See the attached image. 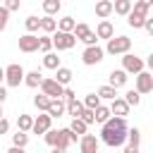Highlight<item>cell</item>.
I'll return each mask as SVG.
<instances>
[{
	"label": "cell",
	"mask_w": 153,
	"mask_h": 153,
	"mask_svg": "<svg viewBox=\"0 0 153 153\" xmlns=\"http://www.w3.org/2000/svg\"><path fill=\"white\" fill-rule=\"evenodd\" d=\"M43 74L38 72V69H33V72H26V76H24V84L29 86V88H38L41 84H43Z\"/></svg>",
	"instance_id": "obj_18"
},
{
	"label": "cell",
	"mask_w": 153,
	"mask_h": 153,
	"mask_svg": "<svg viewBox=\"0 0 153 153\" xmlns=\"http://www.w3.org/2000/svg\"><path fill=\"white\" fill-rule=\"evenodd\" d=\"M7 22H10V10H5V7L0 5V31L7 29Z\"/></svg>",
	"instance_id": "obj_38"
},
{
	"label": "cell",
	"mask_w": 153,
	"mask_h": 153,
	"mask_svg": "<svg viewBox=\"0 0 153 153\" xmlns=\"http://www.w3.org/2000/svg\"><path fill=\"white\" fill-rule=\"evenodd\" d=\"M143 67H146V62H143L141 57H136V55H131V53L122 55V69H124L127 74H141Z\"/></svg>",
	"instance_id": "obj_6"
},
{
	"label": "cell",
	"mask_w": 153,
	"mask_h": 153,
	"mask_svg": "<svg viewBox=\"0 0 153 153\" xmlns=\"http://www.w3.org/2000/svg\"><path fill=\"white\" fill-rule=\"evenodd\" d=\"M98 105H103V103H100V96H98V93H88V96L84 98V108H88V110H96Z\"/></svg>",
	"instance_id": "obj_35"
},
{
	"label": "cell",
	"mask_w": 153,
	"mask_h": 153,
	"mask_svg": "<svg viewBox=\"0 0 153 153\" xmlns=\"http://www.w3.org/2000/svg\"><path fill=\"white\" fill-rule=\"evenodd\" d=\"M69 129H72V131H74V134H76V136L81 139V136L86 134V129H88V124H86L84 120H79V117H74V120H72V124H69Z\"/></svg>",
	"instance_id": "obj_30"
},
{
	"label": "cell",
	"mask_w": 153,
	"mask_h": 153,
	"mask_svg": "<svg viewBox=\"0 0 153 153\" xmlns=\"http://www.w3.org/2000/svg\"><path fill=\"white\" fill-rule=\"evenodd\" d=\"M50 48H53V36H41V48L38 50H43V53H50Z\"/></svg>",
	"instance_id": "obj_37"
},
{
	"label": "cell",
	"mask_w": 153,
	"mask_h": 153,
	"mask_svg": "<svg viewBox=\"0 0 153 153\" xmlns=\"http://www.w3.org/2000/svg\"><path fill=\"white\" fill-rule=\"evenodd\" d=\"M93 112H96V122H98L100 127H103V124H105V122L112 117V112H110V105H98Z\"/></svg>",
	"instance_id": "obj_22"
},
{
	"label": "cell",
	"mask_w": 153,
	"mask_h": 153,
	"mask_svg": "<svg viewBox=\"0 0 153 153\" xmlns=\"http://www.w3.org/2000/svg\"><path fill=\"white\" fill-rule=\"evenodd\" d=\"M17 129H19V131H31V129H33V117L26 115V112H22V115L17 117Z\"/></svg>",
	"instance_id": "obj_23"
},
{
	"label": "cell",
	"mask_w": 153,
	"mask_h": 153,
	"mask_svg": "<svg viewBox=\"0 0 153 153\" xmlns=\"http://www.w3.org/2000/svg\"><path fill=\"white\" fill-rule=\"evenodd\" d=\"M74 29H76V19H74V17H62V19L57 22V31L74 33Z\"/></svg>",
	"instance_id": "obj_25"
},
{
	"label": "cell",
	"mask_w": 153,
	"mask_h": 153,
	"mask_svg": "<svg viewBox=\"0 0 153 153\" xmlns=\"http://www.w3.org/2000/svg\"><path fill=\"white\" fill-rule=\"evenodd\" d=\"M41 5H43V12H45L48 17H55V14L62 10V2H60V0H43Z\"/></svg>",
	"instance_id": "obj_24"
},
{
	"label": "cell",
	"mask_w": 153,
	"mask_h": 153,
	"mask_svg": "<svg viewBox=\"0 0 153 153\" xmlns=\"http://www.w3.org/2000/svg\"><path fill=\"white\" fill-rule=\"evenodd\" d=\"M74 45H76V36H74V33L55 31V36H53V48H57V50H72Z\"/></svg>",
	"instance_id": "obj_5"
},
{
	"label": "cell",
	"mask_w": 153,
	"mask_h": 153,
	"mask_svg": "<svg viewBox=\"0 0 153 153\" xmlns=\"http://www.w3.org/2000/svg\"><path fill=\"white\" fill-rule=\"evenodd\" d=\"M79 120H84L86 124H93V122H96V112H93V110H88V108H84V112H81V117H79Z\"/></svg>",
	"instance_id": "obj_39"
},
{
	"label": "cell",
	"mask_w": 153,
	"mask_h": 153,
	"mask_svg": "<svg viewBox=\"0 0 153 153\" xmlns=\"http://www.w3.org/2000/svg\"><path fill=\"white\" fill-rule=\"evenodd\" d=\"M127 143H134V146H139V143H141V131H139L136 127H131V129H129V134H127Z\"/></svg>",
	"instance_id": "obj_36"
},
{
	"label": "cell",
	"mask_w": 153,
	"mask_h": 153,
	"mask_svg": "<svg viewBox=\"0 0 153 153\" xmlns=\"http://www.w3.org/2000/svg\"><path fill=\"white\" fill-rule=\"evenodd\" d=\"M53 153H67L65 148H53Z\"/></svg>",
	"instance_id": "obj_50"
},
{
	"label": "cell",
	"mask_w": 153,
	"mask_h": 153,
	"mask_svg": "<svg viewBox=\"0 0 153 153\" xmlns=\"http://www.w3.org/2000/svg\"><path fill=\"white\" fill-rule=\"evenodd\" d=\"M146 19H148V17H143V14H139V12H134V10H131V12L127 14V24H129L131 29H143V24H146Z\"/></svg>",
	"instance_id": "obj_19"
},
{
	"label": "cell",
	"mask_w": 153,
	"mask_h": 153,
	"mask_svg": "<svg viewBox=\"0 0 153 153\" xmlns=\"http://www.w3.org/2000/svg\"><path fill=\"white\" fill-rule=\"evenodd\" d=\"M143 29H146V33H148V36H153V17H148V19H146Z\"/></svg>",
	"instance_id": "obj_44"
},
{
	"label": "cell",
	"mask_w": 153,
	"mask_h": 153,
	"mask_svg": "<svg viewBox=\"0 0 153 153\" xmlns=\"http://www.w3.org/2000/svg\"><path fill=\"white\" fill-rule=\"evenodd\" d=\"M43 67H45V69H60L62 65H60V57H57L55 53H45V55H43Z\"/></svg>",
	"instance_id": "obj_28"
},
{
	"label": "cell",
	"mask_w": 153,
	"mask_h": 153,
	"mask_svg": "<svg viewBox=\"0 0 153 153\" xmlns=\"http://www.w3.org/2000/svg\"><path fill=\"white\" fill-rule=\"evenodd\" d=\"M72 76H74V74H72L69 67H60V69H55V81L62 84V86H67V84L72 81Z\"/></svg>",
	"instance_id": "obj_21"
},
{
	"label": "cell",
	"mask_w": 153,
	"mask_h": 153,
	"mask_svg": "<svg viewBox=\"0 0 153 153\" xmlns=\"http://www.w3.org/2000/svg\"><path fill=\"white\" fill-rule=\"evenodd\" d=\"M136 2H143L146 7H153V0H136Z\"/></svg>",
	"instance_id": "obj_48"
},
{
	"label": "cell",
	"mask_w": 153,
	"mask_h": 153,
	"mask_svg": "<svg viewBox=\"0 0 153 153\" xmlns=\"http://www.w3.org/2000/svg\"><path fill=\"white\" fill-rule=\"evenodd\" d=\"M50 100H53V98H48L45 93H38V96H33V105H36L38 110H43V112H48V108H50Z\"/></svg>",
	"instance_id": "obj_32"
},
{
	"label": "cell",
	"mask_w": 153,
	"mask_h": 153,
	"mask_svg": "<svg viewBox=\"0 0 153 153\" xmlns=\"http://www.w3.org/2000/svg\"><path fill=\"white\" fill-rule=\"evenodd\" d=\"M96 36H98V38H105V41H110V38L115 36V29H112V24H110L108 19H100V24L96 26Z\"/></svg>",
	"instance_id": "obj_17"
},
{
	"label": "cell",
	"mask_w": 153,
	"mask_h": 153,
	"mask_svg": "<svg viewBox=\"0 0 153 153\" xmlns=\"http://www.w3.org/2000/svg\"><path fill=\"white\" fill-rule=\"evenodd\" d=\"M129 48H131V38L129 36H112L108 41V45H105V53H110V55H127Z\"/></svg>",
	"instance_id": "obj_2"
},
{
	"label": "cell",
	"mask_w": 153,
	"mask_h": 153,
	"mask_svg": "<svg viewBox=\"0 0 153 153\" xmlns=\"http://www.w3.org/2000/svg\"><path fill=\"white\" fill-rule=\"evenodd\" d=\"M2 81H5V69L0 67V84H2Z\"/></svg>",
	"instance_id": "obj_49"
},
{
	"label": "cell",
	"mask_w": 153,
	"mask_h": 153,
	"mask_svg": "<svg viewBox=\"0 0 153 153\" xmlns=\"http://www.w3.org/2000/svg\"><path fill=\"white\" fill-rule=\"evenodd\" d=\"M24 76H26V72H24V67H22V65L12 62V65H7V67H5V84H7V86L17 88L19 84H24Z\"/></svg>",
	"instance_id": "obj_3"
},
{
	"label": "cell",
	"mask_w": 153,
	"mask_h": 153,
	"mask_svg": "<svg viewBox=\"0 0 153 153\" xmlns=\"http://www.w3.org/2000/svg\"><path fill=\"white\" fill-rule=\"evenodd\" d=\"M112 12H115V7H112V2H110V0H96V17L108 19Z\"/></svg>",
	"instance_id": "obj_16"
},
{
	"label": "cell",
	"mask_w": 153,
	"mask_h": 153,
	"mask_svg": "<svg viewBox=\"0 0 153 153\" xmlns=\"http://www.w3.org/2000/svg\"><path fill=\"white\" fill-rule=\"evenodd\" d=\"M67 112V103H65V98H53L50 100V108H48V115L55 120V117H62Z\"/></svg>",
	"instance_id": "obj_14"
},
{
	"label": "cell",
	"mask_w": 153,
	"mask_h": 153,
	"mask_svg": "<svg viewBox=\"0 0 153 153\" xmlns=\"http://www.w3.org/2000/svg\"><path fill=\"white\" fill-rule=\"evenodd\" d=\"M122 153H139V146H134V143H127V146H122Z\"/></svg>",
	"instance_id": "obj_43"
},
{
	"label": "cell",
	"mask_w": 153,
	"mask_h": 153,
	"mask_svg": "<svg viewBox=\"0 0 153 153\" xmlns=\"http://www.w3.org/2000/svg\"><path fill=\"white\" fill-rule=\"evenodd\" d=\"M129 110H131V105H129L124 98H115V100L110 103V112H112V115H117V117H127V115H129Z\"/></svg>",
	"instance_id": "obj_13"
},
{
	"label": "cell",
	"mask_w": 153,
	"mask_h": 153,
	"mask_svg": "<svg viewBox=\"0 0 153 153\" xmlns=\"http://www.w3.org/2000/svg\"><path fill=\"white\" fill-rule=\"evenodd\" d=\"M5 100H7V88L0 86V103H5Z\"/></svg>",
	"instance_id": "obj_45"
},
{
	"label": "cell",
	"mask_w": 153,
	"mask_h": 153,
	"mask_svg": "<svg viewBox=\"0 0 153 153\" xmlns=\"http://www.w3.org/2000/svg\"><path fill=\"white\" fill-rule=\"evenodd\" d=\"M41 48V38L36 33H24L19 36V50L22 53H36Z\"/></svg>",
	"instance_id": "obj_9"
},
{
	"label": "cell",
	"mask_w": 153,
	"mask_h": 153,
	"mask_svg": "<svg viewBox=\"0 0 153 153\" xmlns=\"http://www.w3.org/2000/svg\"><path fill=\"white\" fill-rule=\"evenodd\" d=\"M124 100H127V103H129L131 108H136V105L141 103V93H139L136 88H129V91L124 93Z\"/></svg>",
	"instance_id": "obj_34"
},
{
	"label": "cell",
	"mask_w": 153,
	"mask_h": 153,
	"mask_svg": "<svg viewBox=\"0 0 153 153\" xmlns=\"http://www.w3.org/2000/svg\"><path fill=\"white\" fill-rule=\"evenodd\" d=\"M65 88L67 86L57 84L55 79H43V84H41V93H45L48 98H62L65 96Z\"/></svg>",
	"instance_id": "obj_8"
},
{
	"label": "cell",
	"mask_w": 153,
	"mask_h": 153,
	"mask_svg": "<svg viewBox=\"0 0 153 153\" xmlns=\"http://www.w3.org/2000/svg\"><path fill=\"white\" fill-rule=\"evenodd\" d=\"M151 17H153V7H151Z\"/></svg>",
	"instance_id": "obj_52"
},
{
	"label": "cell",
	"mask_w": 153,
	"mask_h": 153,
	"mask_svg": "<svg viewBox=\"0 0 153 153\" xmlns=\"http://www.w3.org/2000/svg\"><path fill=\"white\" fill-rule=\"evenodd\" d=\"M74 36H76V41H84V43H86V48L98 45V36H96V31H91V29H88V24H84V22H79V24H76Z\"/></svg>",
	"instance_id": "obj_4"
},
{
	"label": "cell",
	"mask_w": 153,
	"mask_h": 153,
	"mask_svg": "<svg viewBox=\"0 0 153 153\" xmlns=\"http://www.w3.org/2000/svg\"><path fill=\"white\" fill-rule=\"evenodd\" d=\"M62 98H65V103H69V100H74V98H76V93H74L72 88H65V96H62Z\"/></svg>",
	"instance_id": "obj_41"
},
{
	"label": "cell",
	"mask_w": 153,
	"mask_h": 153,
	"mask_svg": "<svg viewBox=\"0 0 153 153\" xmlns=\"http://www.w3.org/2000/svg\"><path fill=\"white\" fill-rule=\"evenodd\" d=\"M146 67H148V69H151V72H153V53H151V55H148V57H146Z\"/></svg>",
	"instance_id": "obj_46"
},
{
	"label": "cell",
	"mask_w": 153,
	"mask_h": 153,
	"mask_svg": "<svg viewBox=\"0 0 153 153\" xmlns=\"http://www.w3.org/2000/svg\"><path fill=\"white\" fill-rule=\"evenodd\" d=\"M2 7L10 10V12H17L22 7V0H2Z\"/></svg>",
	"instance_id": "obj_40"
},
{
	"label": "cell",
	"mask_w": 153,
	"mask_h": 153,
	"mask_svg": "<svg viewBox=\"0 0 153 153\" xmlns=\"http://www.w3.org/2000/svg\"><path fill=\"white\" fill-rule=\"evenodd\" d=\"M7 153H24V148H19V146H12Z\"/></svg>",
	"instance_id": "obj_47"
},
{
	"label": "cell",
	"mask_w": 153,
	"mask_h": 153,
	"mask_svg": "<svg viewBox=\"0 0 153 153\" xmlns=\"http://www.w3.org/2000/svg\"><path fill=\"white\" fill-rule=\"evenodd\" d=\"M103 55H105V48L91 45V48H86V50L81 53V62H84L86 67H93V65H98V62L103 60Z\"/></svg>",
	"instance_id": "obj_7"
},
{
	"label": "cell",
	"mask_w": 153,
	"mask_h": 153,
	"mask_svg": "<svg viewBox=\"0 0 153 153\" xmlns=\"http://www.w3.org/2000/svg\"><path fill=\"white\" fill-rule=\"evenodd\" d=\"M96 93L100 96V100H115V98H117V88H112L110 84H105V86H100V88H98Z\"/></svg>",
	"instance_id": "obj_29"
},
{
	"label": "cell",
	"mask_w": 153,
	"mask_h": 153,
	"mask_svg": "<svg viewBox=\"0 0 153 153\" xmlns=\"http://www.w3.org/2000/svg\"><path fill=\"white\" fill-rule=\"evenodd\" d=\"M127 120L124 117H117L112 115L103 127H100V141L110 148H120V146H127Z\"/></svg>",
	"instance_id": "obj_1"
},
{
	"label": "cell",
	"mask_w": 153,
	"mask_h": 153,
	"mask_svg": "<svg viewBox=\"0 0 153 153\" xmlns=\"http://www.w3.org/2000/svg\"><path fill=\"white\" fill-rule=\"evenodd\" d=\"M81 112H84V100H69L67 103V115H72V120L74 117H81Z\"/></svg>",
	"instance_id": "obj_26"
},
{
	"label": "cell",
	"mask_w": 153,
	"mask_h": 153,
	"mask_svg": "<svg viewBox=\"0 0 153 153\" xmlns=\"http://www.w3.org/2000/svg\"><path fill=\"white\" fill-rule=\"evenodd\" d=\"M7 131H10V122L2 117V120H0V136H2V134H7Z\"/></svg>",
	"instance_id": "obj_42"
},
{
	"label": "cell",
	"mask_w": 153,
	"mask_h": 153,
	"mask_svg": "<svg viewBox=\"0 0 153 153\" xmlns=\"http://www.w3.org/2000/svg\"><path fill=\"white\" fill-rule=\"evenodd\" d=\"M136 91H139L141 96L153 91V72H141V74H136Z\"/></svg>",
	"instance_id": "obj_11"
},
{
	"label": "cell",
	"mask_w": 153,
	"mask_h": 153,
	"mask_svg": "<svg viewBox=\"0 0 153 153\" xmlns=\"http://www.w3.org/2000/svg\"><path fill=\"white\" fill-rule=\"evenodd\" d=\"M26 143H29V131H19V129H17V134H12V146L24 148Z\"/></svg>",
	"instance_id": "obj_33"
},
{
	"label": "cell",
	"mask_w": 153,
	"mask_h": 153,
	"mask_svg": "<svg viewBox=\"0 0 153 153\" xmlns=\"http://www.w3.org/2000/svg\"><path fill=\"white\" fill-rule=\"evenodd\" d=\"M0 120H2V103H0Z\"/></svg>",
	"instance_id": "obj_51"
},
{
	"label": "cell",
	"mask_w": 153,
	"mask_h": 153,
	"mask_svg": "<svg viewBox=\"0 0 153 153\" xmlns=\"http://www.w3.org/2000/svg\"><path fill=\"white\" fill-rule=\"evenodd\" d=\"M100 148V139L93 134H84L79 139V153H98Z\"/></svg>",
	"instance_id": "obj_10"
},
{
	"label": "cell",
	"mask_w": 153,
	"mask_h": 153,
	"mask_svg": "<svg viewBox=\"0 0 153 153\" xmlns=\"http://www.w3.org/2000/svg\"><path fill=\"white\" fill-rule=\"evenodd\" d=\"M50 124H53V117L48 115V112H43V115H38L36 120H33V134H45V131H50Z\"/></svg>",
	"instance_id": "obj_12"
},
{
	"label": "cell",
	"mask_w": 153,
	"mask_h": 153,
	"mask_svg": "<svg viewBox=\"0 0 153 153\" xmlns=\"http://www.w3.org/2000/svg\"><path fill=\"white\" fill-rule=\"evenodd\" d=\"M112 7H115V14L127 17V14L134 10V2H131V0H115V2H112Z\"/></svg>",
	"instance_id": "obj_20"
},
{
	"label": "cell",
	"mask_w": 153,
	"mask_h": 153,
	"mask_svg": "<svg viewBox=\"0 0 153 153\" xmlns=\"http://www.w3.org/2000/svg\"><path fill=\"white\" fill-rule=\"evenodd\" d=\"M24 26H26V33H36V31L41 29V19H38L36 14H31V17L24 19Z\"/></svg>",
	"instance_id": "obj_31"
},
{
	"label": "cell",
	"mask_w": 153,
	"mask_h": 153,
	"mask_svg": "<svg viewBox=\"0 0 153 153\" xmlns=\"http://www.w3.org/2000/svg\"><path fill=\"white\" fill-rule=\"evenodd\" d=\"M127 79H129V74H127L124 69H112V72H110V81H108V84H110L112 88H122V86L127 84Z\"/></svg>",
	"instance_id": "obj_15"
},
{
	"label": "cell",
	"mask_w": 153,
	"mask_h": 153,
	"mask_svg": "<svg viewBox=\"0 0 153 153\" xmlns=\"http://www.w3.org/2000/svg\"><path fill=\"white\" fill-rule=\"evenodd\" d=\"M41 31H43V33H55V31H57V22H55L53 17H48V14L41 17Z\"/></svg>",
	"instance_id": "obj_27"
}]
</instances>
